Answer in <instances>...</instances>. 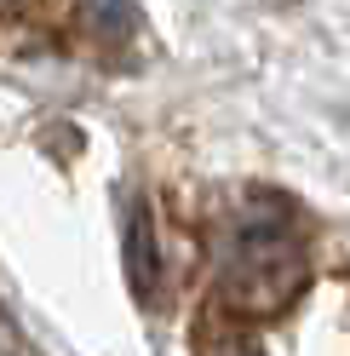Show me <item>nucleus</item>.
<instances>
[{
	"instance_id": "1",
	"label": "nucleus",
	"mask_w": 350,
	"mask_h": 356,
	"mask_svg": "<svg viewBox=\"0 0 350 356\" xmlns=\"http://www.w3.org/2000/svg\"><path fill=\"white\" fill-rule=\"evenodd\" d=\"M310 287V236L304 207L281 190H253L224 230V276L218 293L235 316H281Z\"/></svg>"
},
{
	"instance_id": "2",
	"label": "nucleus",
	"mask_w": 350,
	"mask_h": 356,
	"mask_svg": "<svg viewBox=\"0 0 350 356\" xmlns=\"http://www.w3.org/2000/svg\"><path fill=\"white\" fill-rule=\"evenodd\" d=\"M121 259H126V282H133V293L149 305V299H156V287H161V230H156V207H149V195H133V202H126Z\"/></svg>"
},
{
	"instance_id": "3",
	"label": "nucleus",
	"mask_w": 350,
	"mask_h": 356,
	"mask_svg": "<svg viewBox=\"0 0 350 356\" xmlns=\"http://www.w3.org/2000/svg\"><path fill=\"white\" fill-rule=\"evenodd\" d=\"M0 356H24V333H17V322H12L6 305H0Z\"/></svg>"
},
{
	"instance_id": "4",
	"label": "nucleus",
	"mask_w": 350,
	"mask_h": 356,
	"mask_svg": "<svg viewBox=\"0 0 350 356\" xmlns=\"http://www.w3.org/2000/svg\"><path fill=\"white\" fill-rule=\"evenodd\" d=\"M230 356H258V350H230Z\"/></svg>"
},
{
	"instance_id": "5",
	"label": "nucleus",
	"mask_w": 350,
	"mask_h": 356,
	"mask_svg": "<svg viewBox=\"0 0 350 356\" xmlns=\"http://www.w3.org/2000/svg\"><path fill=\"white\" fill-rule=\"evenodd\" d=\"M0 6H12V0H0Z\"/></svg>"
}]
</instances>
